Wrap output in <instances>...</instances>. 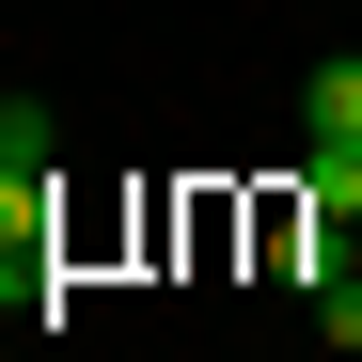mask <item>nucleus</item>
<instances>
[{
    "label": "nucleus",
    "instance_id": "nucleus-2",
    "mask_svg": "<svg viewBox=\"0 0 362 362\" xmlns=\"http://www.w3.org/2000/svg\"><path fill=\"white\" fill-rule=\"evenodd\" d=\"M299 205H315V221H362V142H315V158H299Z\"/></svg>",
    "mask_w": 362,
    "mask_h": 362
},
{
    "label": "nucleus",
    "instance_id": "nucleus-5",
    "mask_svg": "<svg viewBox=\"0 0 362 362\" xmlns=\"http://www.w3.org/2000/svg\"><path fill=\"white\" fill-rule=\"evenodd\" d=\"M346 268H362V221H346Z\"/></svg>",
    "mask_w": 362,
    "mask_h": 362
},
{
    "label": "nucleus",
    "instance_id": "nucleus-1",
    "mask_svg": "<svg viewBox=\"0 0 362 362\" xmlns=\"http://www.w3.org/2000/svg\"><path fill=\"white\" fill-rule=\"evenodd\" d=\"M299 127H315V142H362V64H346V47L299 79Z\"/></svg>",
    "mask_w": 362,
    "mask_h": 362
},
{
    "label": "nucleus",
    "instance_id": "nucleus-3",
    "mask_svg": "<svg viewBox=\"0 0 362 362\" xmlns=\"http://www.w3.org/2000/svg\"><path fill=\"white\" fill-rule=\"evenodd\" d=\"M315 331H331V346L362 362V268H331V284H315Z\"/></svg>",
    "mask_w": 362,
    "mask_h": 362
},
{
    "label": "nucleus",
    "instance_id": "nucleus-4",
    "mask_svg": "<svg viewBox=\"0 0 362 362\" xmlns=\"http://www.w3.org/2000/svg\"><path fill=\"white\" fill-rule=\"evenodd\" d=\"M32 142H47V127H32V110H0V158H32Z\"/></svg>",
    "mask_w": 362,
    "mask_h": 362
}]
</instances>
